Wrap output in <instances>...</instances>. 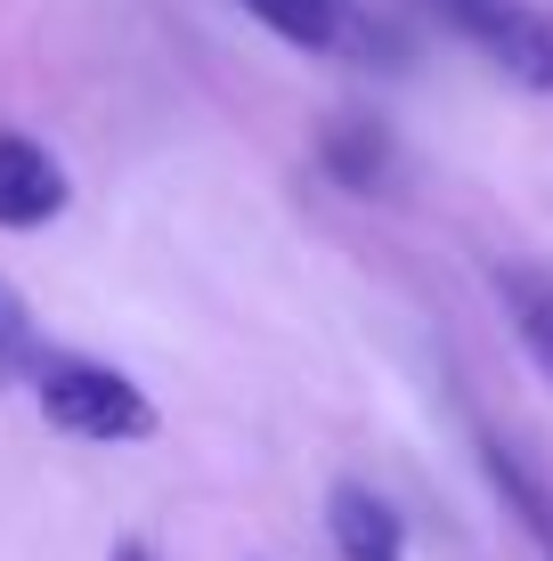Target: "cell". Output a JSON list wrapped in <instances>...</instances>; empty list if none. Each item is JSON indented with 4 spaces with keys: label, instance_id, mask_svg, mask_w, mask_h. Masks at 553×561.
Returning a JSON list of instances; mask_svg holds the SVG:
<instances>
[{
    "label": "cell",
    "instance_id": "6da1fadb",
    "mask_svg": "<svg viewBox=\"0 0 553 561\" xmlns=\"http://www.w3.org/2000/svg\"><path fill=\"white\" fill-rule=\"evenodd\" d=\"M33 391H42V415L73 439H147L155 432V408L130 375H114L99 358H73V351H49L33 366Z\"/></svg>",
    "mask_w": 553,
    "mask_h": 561
},
{
    "label": "cell",
    "instance_id": "7a4b0ae2",
    "mask_svg": "<svg viewBox=\"0 0 553 561\" xmlns=\"http://www.w3.org/2000/svg\"><path fill=\"white\" fill-rule=\"evenodd\" d=\"M488 66H505L521 90H553V16L529 0H431Z\"/></svg>",
    "mask_w": 553,
    "mask_h": 561
},
{
    "label": "cell",
    "instance_id": "3957f363",
    "mask_svg": "<svg viewBox=\"0 0 553 561\" xmlns=\"http://www.w3.org/2000/svg\"><path fill=\"white\" fill-rule=\"evenodd\" d=\"M277 42L318 49V57H399V33L375 25L358 0H244Z\"/></svg>",
    "mask_w": 553,
    "mask_h": 561
},
{
    "label": "cell",
    "instance_id": "277c9868",
    "mask_svg": "<svg viewBox=\"0 0 553 561\" xmlns=\"http://www.w3.org/2000/svg\"><path fill=\"white\" fill-rule=\"evenodd\" d=\"M472 448H481V472H488V489H497V505L521 520V537L538 546V561H553V480L497 432H481Z\"/></svg>",
    "mask_w": 553,
    "mask_h": 561
},
{
    "label": "cell",
    "instance_id": "5b68a950",
    "mask_svg": "<svg viewBox=\"0 0 553 561\" xmlns=\"http://www.w3.org/2000/svg\"><path fill=\"white\" fill-rule=\"evenodd\" d=\"M66 211V171L49 163V147L0 130V228H49Z\"/></svg>",
    "mask_w": 553,
    "mask_h": 561
},
{
    "label": "cell",
    "instance_id": "8992f818",
    "mask_svg": "<svg viewBox=\"0 0 553 561\" xmlns=\"http://www.w3.org/2000/svg\"><path fill=\"white\" fill-rule=\"evenodd\" d=\"M326 529H334V553L342 561H407V529H399V513L375 489H358V480H342V489L326 496Z\"/></svg>",
    "mask_w": 553,
    "mask_h": 561
},
{
    "label": "cell",
    "instance_id": "52a82bcc",
    "mask_svg": "<svg viewBox=\"0 0 553 561\" xmlns=\"http://www.w3.org/2000/svg\"><path fill=\"white\" fill-rule=\"evenodd\" d=\"M497 301H505L512 334H521L529 366L553 382V268L545 261H505L497 268Z\"/></svg>",
    "mask_w": 553,
    "mask_h": 561
},
{
    "label": "cell",
    "instance_id": "ba28073f",
    "mask_svg": "<svg viewBox=\"0 0 553 561\" xmlns=\"http://www.w3.org/2000/svg\"><path fill=\"white\" fill-rule=\"evenodd\" d=\"M318 154H326V171L342 187H358V196H383V187H391V139H383V123H326Z\"/></svg>",
    "mask_w": 553,
    "mask_h": 561
},
{
    "label": "cell",
    "instance_id": "9c48e42d",
    "mask_svg": "<svg viewBox=\"0 0 553 561\" xmlns=\"http://www.w3.org/2000/svg\"><path fill=\"white\" fill-rule=\"evenodd\" d=\"M25 342H33V325H25V301L0 285V375H9L16 358H25Z\"/></svg>",
    "mask_w": 553,
    "mask_h": 561
},
{
    "label": "cell",
    "instance_id": "30bf717a",
    "mask_svg": "<svg viewBox=\"0 0 553 561\" xmlns=\"http://www.w3.org/2000/svg\"><path fill=\"white\" fill-rule=\"evenodd\" d=\"M114 561H155V553H147V546H114Z\"/></svg>",
    "mask_w": 553,
    "mask_h": 561
}]
</instances>
